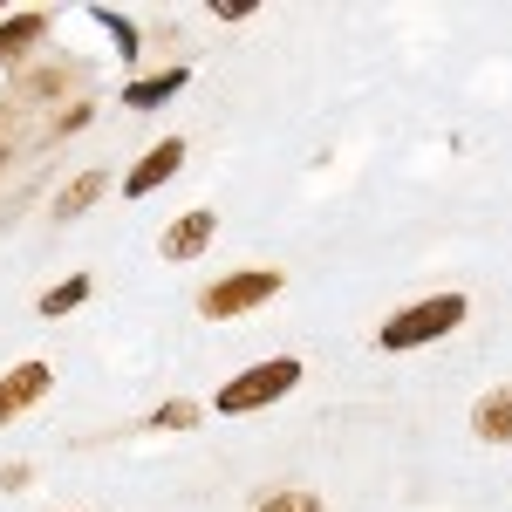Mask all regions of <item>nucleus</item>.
I'll return each mask as SVG.
<instances>
[{
    "mask_svg": "<svg viewBox=\"0 0 512 512\" xmlns=\"http://www.w3.org/2000/svg\"><path fill=\"white\" fill-rule=\"evenodd\" d=\"M465 321V294H437V301H417V308H403V315L383 321V349H424L437 335H451Z\"/></svg>",
    "mask_w": 512,
    "mask_h": 512,
    "instance_id": "1",
    "label": "nucleus"
},
{
    "mask_svg": "<svg viewBox=\"0 0 512 512\" xmlns=\"http://www.w3.org/2000/svg\"><path fill=\"white\" fill-rule=\"evenodd\" d=\"M301 383V362L294 355H274V362H260V369H246L233 376L226 390H219V417H246V410H267L274 396H287Z\"/></svg>",
    "mask_w": 512,
    "mask_h": 512,
    "instance_id": "2",
    "label": "nucleus"
},
{
    "mask_svg": "<svg viewBox=\"0 0 512 512\" xmlns=\"http://www.w3.org/2000/svg\"><path fill=\"white\" fill-rule=\"evenodd\" d=\"M280 294V274H233V280H219V287H205L198 294V315H212V321H233L246 315V308H260V301H274Z\"/></svg>",
    "mask_w": 512,
    "mask_h": 512,
    "instance_id": "3",
    "label": "nucleus"
},
{
    "mask_svg": "<svg viewBox=\"0 0 512 512\" xmlns=\"http://www.w3.org/2000/svg\"><path fill=\"white\" fill-rule=\"evenodd\" d=\"M48 383H55V369H48V362H21V369H7V376H0V424H7V417H21L28 403H41Z\"/></svg>",
    "mask_w": 512,
    "mask_h": 512,
    "instance_id": "4",
    "label": "nucleus"
},
{
    "mask_svg": "<svg viewBox=\"0 0 512 512\" xmlns=\"http://www.w3.org/2000/svg\"><path fill=\"white\" fill-rule=\"evenodd\" d=\"M212 233H219V212H205V205H198V212H185V219L158 239V253H164V260H198V253L212 246Z\"/></svg>",
    "mask_w": 512,
    "mask_h": 512,
    "instance_id": "5",
    "label": "nucleus"
},
{
    "mask_svg": "<svg viewBox=\"0 0 512 512\" xmlns=\"http://www.w3.org/2000/svg\"><path fill=\"white\" fill-rule=\"evenodd\" d=\"M178 164H185V144H178V137H164L158 151H144V164H137V171H130V178H123V192H130V198L158 192L164 178H178Z\"/></svg>",
    "mask_w": 512,
    "mask_h": 512,
    "instance_id": "6",
    "label": "nucleus"
},
{
    "mask_svg": "<svg viewBox=\"0 0 512 512\" xmlns=\"http://www.w3.org/2000/svg\"><path fill=\"white\" fill-rule=\"evenodd\" d=\"M472 431H478V437H492V444H512V390L478 396V410H472Z\"/></svg>",
    "mask_w": 512,
    "mask_h": 512,
    "instance_id": "7",
    "label": "nucleus"
},
{
    "mask_svg": "<svg viewBox=\"0 0 512 512\" xmlns=\"http://www.w3.org/2000/svg\"><path fill=\"white\" fill-rule=\"evenodd\" d=\"M178 89H185V69H164V76L130 82V89H123V103H130V110H158V103H171V96H178Z\"/></svg>",
    "mask_w": 512,
    "mask_h": 512,
    "instance_id": "8",
    "label": "nucleus"
},
{
    "mask_svg": "<svg viewBox=\"0 0 512 512\" xmlns=\"http://www.w3.org/2000/svg\"><path fill=\"white\" fill-rule=\"evenodd\" d=\"M41 35H48L41 14H14V21H0V55H28Z\"/></svg>",
    "mask_w": 512,
    "mask_h": 512,
    "instance_id": "9",
    "label": "nucleus"
},
{
    "mask_svg": "<svg viewBox=\"0 0 512 512\" xmlns=\"http://www.w3.org/2000/svg\"><path fill=\"white\" fill-rule=\"evenodd\" d=\"M82 301H89V280H62V287H48V294H41V315L55 321V315H69V308H82Z\"/></svg>",
    "mask_w": 512,
    "mask_h": 512,
    "instance_id": "10",
    "label": "nucleus"
},
{
    "mask_svg": "<svg viewBox=\"0 0 512 512\" xmlns=\"http://www.w3.org/2000/svg\"><path fill=\"white\" fill-rule=\"evenodd\" d=\"M103 185H110V178H103V171H89V178H76V185H69V192L55 198V212H62V219H76L82 205H89V198L103 192Z\"/></svg>",
    "mask_w": 512,
    "mask_h": 512,
    "instance_id": "11",
    "label": "nucleus"
},
{
    "mask_svg": "<svg viewBox=\"0 0 512 512\" xmlns=\"http://www.w3.org/2000/svg\"><path fill=\"white\" fill-rule=\"evenodd\" d=\"M260 512H321L315 492H274V499H260Z\"/></svg>",
    "mask_w": 512,
    "mask_h": 512,
    "instance_id": "12",
    "label": "nucleus"
},
{
    "mask_svg": "<svg viewBox=\"0 0 512 512\" xmlns=\"http://www.w3.org/2000/svg\"><path fill=\"white\" fill-rule=\"evenodd\" d=\"M192 417H198V403H164V410L151 417V424H158V431H185Z\"/></svg>",
    "mask_w": 512,
    "mask_h": 512,
    "instance_id": "13",
    "label": "nucleus"
},
{
    "mask_svg": "<svg viewBox=\"0 0 512 512\" xmlns=\"http://www.w3.org/2000/svg\"><path fill=\"white\" fill-rule=\"evenodd\" d=\"M96 21H103V28H110V35H117V48H123V55H137V35H130V21H123V14H110V7H103V14H96Z\"/></svg>",
    "mask_w": 512,
    "mask_h": 512,
    "instance_id": "14",
    "label": "nucleus"
}]
</instances>
